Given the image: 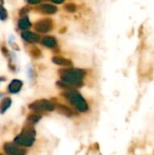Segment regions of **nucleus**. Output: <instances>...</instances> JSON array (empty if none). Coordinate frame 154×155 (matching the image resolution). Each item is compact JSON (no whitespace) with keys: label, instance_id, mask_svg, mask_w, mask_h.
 <instances>
[{"label":"nucleus","instance_id":"f257e3e1","mask_svg":"<svg viewBox=\"0 0 154 155\" xmlns=\"http://www.w3.org/2000/svg\"><path fill=\"white\" fill-rule=\"evenodd\" d=\"M84 76V72L82 70L72 69V70H64L62 72L61 78L62 80L74 86H81L83 85L82 79Z\"/></svg>","mask_w":154,"mask_h":155},{"label":"nucleus","instance_id":"f03ea898","mask_svg":"<svg viewBox=\"0 0 154 155\" xmlns=\"http://www.w3.org/2000/svg\"><path fill=\"white\" fill-rule=\"evenodd\" d=\"M64 97L80 112H86L89 109V106L86 101L83 98V96L76 91L68 90L64 94Z\"/></svg>","mask_w":154,"mask_h":155},{"label":"nucleus","instance_id":"7ed1b4c3","mask_svg":"<svg viewBox=\"0 0 154 155\" xmlns=\"http://www.w3.org/2000/svg\"><path fill=\"white\" fill-rule=\"evenodd\" d=\"M35 132L33 128H25L15 139V143L21 146H31L34 143Z\"/></svg>","mask_w":154,"mask_h":155},{"label":"nucleus","instance_id":"20e7f679","mask_svg":"<svg viewBox=\"0 0 154 155\" xmlns=\"http://www.w3.org/2000/svg\"><path fill=\"white\" fill-rule=\"evenodd\" d=\"M29 108L31 110H34V111H54V108H55V105L47 101V100H38V101H35L34 102L33 104H31L29 105Z\"/></svg>","mask_w":154,"mask_h":155},{"label":"nucleus","instance_id":"39448f33","mask_svg":"<svg viewBox=\"0 0 154 155\" xmlns=\"http://www.w3.org/2000/svg\"><path fill=\"white\" fill-rule=\"evenodd\" d=\"M4 150L8 155H25L26 153L25 150L12 143H5L4 145Z\"/></svg>","mask_w":154,"mask_h":155},{"label":"nucleus","instance_id":"423d86ee","mask_svg":"<svg viewBox=\"0 0 154 155\" xmlns=\"http://www.w3.org/2000/svg\"><path fill=\"white\" fill-rule=\"evenodd\" d=\"M34 28L41 33H45L49 30H51L52 28V23L50 20L45 19V20H41L38 21L35 25H34Z\"/></svg>","mask_w":154,"mask_h":155},{"label":"nucleus","instance_id":"0eeeda50","mask_svg":"<svg viewBox=\"0 0 154 155\" xmlns=\"http://www.w3.org/2000/svg\"><path fill=\"white\" fill-rule=\"evenodd\" d=\"M22 37H23V39H25V41L30 42V43H36L39 40V36L36 34L29 32V31L23 32L22 33Z\"/></svg>","mask_w":154,"mask_h":155},{"label":"nucleus","instance_id":"6e6552de","mask_svg":"<svg viewBox=\"0 0 154 155\" xmlns=\"http://www.w3.org/2000/svg\"><path fill=\"white\" fill-rule=\"evenodd\" d=\"M22 85H23V83L20 80H16V79L13 80L8 86V90L12 94H16L21 90Z\"/></svg>","mask_w":154,"mask_h":155},{"label":"nucleus","instance_id":"1a4fd4ad","mask_svg":"<svg viewBox=\"0 0 154 155\" xmlns=\"http://www.w3.org/2000/svg\"><path fill=\"white\" fill-rule=\"evenodd\" d=\"M56 108H57V111L60 114H64V115H65L67 117H71V116L74 115V111L71 108H69L68 106H66V105L57 104L56 105Z\"/></svg>","mask_w":154,"mask_h":155},{"label":"nucleus","instance_id":"9d476101","mask_svg":"<svg viewBox=\"0 0 154 155\" xmlns=\"http://www.w3.org/2000/svg\"><path fill=\"white\" fill-rule=\"evenodd\" d=\"M40 10L45 14H54L56 12V7L52 5H43L40 6Z\"/></svg>","mask_w":154,"mask_h":155},{"label":"nucleus","instance_id":"9b49d317","mask_svg":"<svg viewBox=\"0 0 154 155\" xmlns=\"http://www.w3.org/2000/svg\"><path fill=\"white\" fill-rule=\"evenodd\" d=\"M42 44L44 45L47 46V47H51L52 48V47H54L56 45V41H55L54 38H53L51 36H46V37H44L43 39Z\"/></svg>","mask_w":154,"mask_h":155},{"label":"nucleus","instance_id":"f8f14e48","mask_svg":"<svg viewBox=\"0 0 154 155\" xmlns=\"http://www.w3.org/2000/svg\"><path fill=\"white\" fill-rule=\"evenodd\" d=\"M11 104H12V101H11L10 98L7 97V98L4 99V100L2 101V103L0 104V113H1V114H4V113L10 107Z\"/></svg>","mask_w":154,"mask_h":155},{"label":"nucleus","instance_id":"ddd939ff","mask_svg":"<svg viewBox=\"0 0 154 155\" xmlns=\"http://www.w3.org/2000/svg\"><path fill=\"white\" fill-rule=\"evenodd\" d=\"M18 26H19V28L22 29V30H26V29L30 28L31 24H30L29 20H28L26 17H25V18H22V19L19 20V22H18Z\"/></svg>","mask_w":154,"mask_h":155},{"label":"nucleus","instance_id":"4468645a","mask_svg":"<svg viewBox=\"0 0 154 155\" xmlns=\"http://www.w3.org/2000/svg\"><path fill=\"white\" fill-rule=\"evenodd\" d=\"M53 62L59 65H70L71 64V62L69 60L62 58V57H54Z\"/></svg>","mask_w":154,"mask_h":155},{"label":"nucleus","instance_id":"2eb2a0df","mask_svg":"<svg viewBox=\"0 0 154 155\" xmlns=\"http://www.w3.org/2000/svg\"><path fill=\"white\" fill-rule=\"evenodd\" d=\"M40 119H41V116L38 115V114H31V115H29L28 118H27V120H28L29 122L34 123V124L37 123Z\"/></svg>","mask_w":154,"mask_h":155},{"label":"nucleus","instance_id":"dca6fc26","mask_svg":"<svg viewBox=\"0 0 154 155\" xmlns=\"http://www.w3.org/2000/svg\"><path fill=\"white\" fill-rule=\"evenodd\" d=\"M7 18V12L5 10V8L0 5V19L1 20H5Z\"/></svg>","mask_w":154,"mask_h":155},{"label":"nucleus","instance_id":"f3484780","mask_svg":"<svg viewBox=\"0 0 154 155\" xmlns=\"http://www.w3.org/2000/svg\"><path fill=\"white\" fill-rule=\"evenodd\" d=\"M41 0H27V2L29 4H32V5H34V4H38Z\"/></svg>","mask_w":154,"mask_h":155},{"label":"nucleus","instance_id":"a211bd4d","mask_svg":"<svg viewBox=\"0 0 154 155\" xmlns=\"http://www.w3.org/2000/svg\"><path fill=\"white\" fill-rule=\"evenodd\" d=\"M52 1L54 3H63L64 2V0H52Z\"/></svg>","mask_w":154,"mask_h":155},{"label":"nucleus","instance_id":"6ab92c4d","mask_svg":"<svg viewBox=\"0 0 154 155\" xmlns=\"http://www.w3.org/2000/svg\"><path fill=\"white\" fill-rule=\"evenodd\" d=\"M0 2H1V3H3V2H4V0H0Z\"/></svg>","mask_w":154,"mask_h":155},{"label":"nucleus","instance_id":"aec40b11","mask_svg":"<svg viewBox=\"0 0 154 155\" xmlns=\"http://www.w3.org/2000/svg\"><path fill=\"white\" fill-rule=\"evenodd\" d=\"M0 81H1V79H0Z\"/></svg>","mask_w":154,"mask_h":155},{"label":"nucleus","instance_id":"412c9836","mask_svg":"<svg viewBox=\"0 0 154 155\" xmlns=\"http://www.w3.org/2000/svg\"><path fill=\"white\" fill-rule=\"evenodd\" d=\"M0 155H1V154H0Z\"/></svg>","mask_w":154,"mask_h":155}]
</instances>
